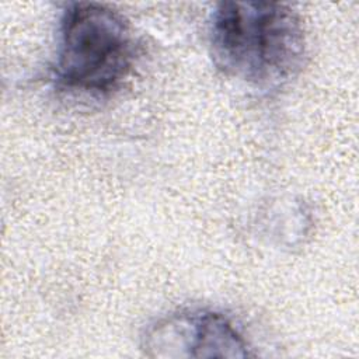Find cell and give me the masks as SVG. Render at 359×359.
I'll return each instance as SVG.
<instances>
[{"mask_svg": "<svg viewBox=\"0 0 359 359\" xmlns=\"http://www.w3.org/2000/svg\"><path fill=\"white\" fill-rule=\"evenodd\" d=\"M209 48L226 76L269 90L300 72L307 42L300 15L287 4L222 1L210 15Z\"/></svg>", "mask_w": 359, "mask_h": 359, "instance_id": "obj_1", "label": "cell"}, {"mask_svg": "<svg viewBox=\"0 0 359 359\" xmlns=\"http://www.w3.org/2000/svg\"><path fill=\"white\" fill-rule=\"evenodd\" d=\"M136 43L126 18L109 6L79 1L65 7L53 79L69 93L104 97L129 76Z\"/></svg>", "mask_w": 359, "mask_h": 359, "instance_id": "obj_2", "label": "cell"}, {"mask_svg": "<svg viewBox=\"0 0 359 359\" xmlns=\"http://www.w3.org/2000/svg\"><path fill=\"white\" fill-rule=\"evenodd\" d=\"M142 349L150 358H247L250 345L222 313L185 310L151 324L142 337Z\"/></svg>", "mask_w": 359, "mask_h": 359, "instance_id": "obj_3", "label": "cell"}]
</instances>
